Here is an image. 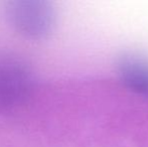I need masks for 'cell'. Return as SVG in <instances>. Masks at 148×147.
Masks as SVG:
<instances>
[{"label":"cell","mask_w":148,"mask_h":147,"mask_svg":"<svg viewBox=\"0 0 148 147\" xmlns=\"http://www.w3.org/2000/svg\"><path fill=\"white\" fill-rule=\"evenodd\" d=\"M120 75L129 88L148 95V63L137 57H127L120 64Z\"/></svg>","instance_id":"cell-1"}]
</instances>
